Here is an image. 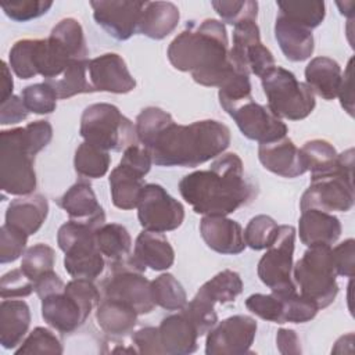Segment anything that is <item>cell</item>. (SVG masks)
<instances>
[{"label":"cell","instance_id":"f546056e","mask_svg":"<svg viewBox=\"0 0 355 355\" xmlns=\"http://www.w3.org/2000/svg\"><path fill=\"white\" fill-rule=\"evenodd\" d=\"M143 175L119 162L108 178L112 204L119 209H133L137 207L144 189Z\"/></svg>","mask_w":355,"mask_h":355},{"label":"cell","instance_id":"83f0119b","mask_svg":"<svg viewBox=\"0 0 355 355\" xmlns=\"http://www.w3.org/2000/svg\"><path fill=\"white\" fill-rule=\"evenodd\" d=\"M180 19L179 8L171 1H146L137 32L161 40L171 35Z\"/></svg>","mask_w":355,"mask_h":355},{"label":"cell","instance_id":"277c9868","mask_svg":"<svg viewBox=\"0 0 355 355\" xmlns=\"http://www.w3.org/2000/svg\"><path fill=\"white\" fill-rule=\"evenodd\" d=\"M36 154L25 126L0 132V183L4 193L12 196L33 193L36 189L33 168Z\"/></svg>","mask_w":355,"mask_h":355},{"label":"cell","instance_id":"ac0fdd59","mask_svg":"<svg viewBox=\"0 0 355 355\" xmlns=\"http://www.w3.org/2000/svg\"><path fill=\"white\" fill-rule=\"evenodd\" d=\"M200 233L205 244L219 254L236 255L245 248L241 225L223 215H204Z\"/></svg>","mask_w":355,"mask_h":355},{"label":"cell","instance_id":"bcb514c9","mask_svg":"<svg viewBox=\"0 0 355 355\" xmlns=\"http://www.w3.org/2000/svg\"><path fill=\"white\" fill-rule=\"evenodd\" d=\"M218 15L230 25H237L243 21H257L258 3L252 0H219L211 3Z\"/></svg>","mask_w":355,"mask_h":355},{"label":"cell","instance_id":"91938a15","mask_svg":"<svg viewBox=\"0 0 355 355\" xmlns=\"http://www.w3.org/2000/svg\"><path fill=\"white\" fill-rule=\"evenodd\" d=\"M64 288H65L64 282L60 279V276L54 270H50L35 280V291L40 300L50 294L62 291Z\"/></svg>","mask_w":355,"mask_h":355},{"label":"cell","instance_id":"836d02e7","mask_svg":"<svg viewBox=\"0 0 355 355\" xmlns=\"http://www.w3.org/2000/svg\"><path fill=\"white\" fill-rule=\"evenodd\" d=\"M300 150L306 171H311V178L327 175L337 168L338 154L336 148L326 140H309Z\"/></svg>","mask_w":355,"mask_h":355},{"label":"cell","instance_id":"4fadbf2b","mask_svg":"<svg viewBox=\"0 0 355 355\" xmlns=\"http://www.w3.org/2000/svg\"><path fill=\"white\" fill-rule=\"evenodd\" d=\"M236 122L240 132L250 140L270 143L286 137L287 125L268 105L258 104L251 97L223 108Z\"/></svg>","mask_w":355,"mask_h":355},{"label":"cell","instance_id":"d590c367","mask_svg":"<svg viewBox=\"0 0 355 355\" xmlns=\"http://www.w3.org/2000/svg\"><path fill=\"white\" fill-rule=\"evenodd\" d=\"M110 154L97 146L83 141L75 151L73 166L79 176L87 179L103 178L110 168Z\"/></svg>","mask_w":355,"mask_h":355},{"label":"cell","instance_id":"680465c9","mask_svg":"<svg viewBox=\"0 0 355 355\" xmlns=\"http://www.w3.org/2000/svg\"><path fill=\"white\" fill-rule=\"evenodd\" d=\"M352 61L351 58L347 64L344 73L341 75V83L338 89V97L343 108L352 116L354 115V90H352Z\"/></svg>","mask_w":355,"mask_h":355},{"label":"cell","instance_id":"8992f818","mask_svg":"<svg viewBox=\"0 0 355 355\" xmlns=\"http://www.w3.org/2000/svg\"><path fill=\"white\" fill-rule=\"evenodd\" d=\"M80 136L86 143L103 150L122 151L136 141V126L119 108L108 103H96L85 108L80 118Z\"/></svg>","mask_w":355,"mask_h":355},{"label":"cell","instance_id":"8fae6325","mask_svg":"<svg viewBox=\"0 0 355 355\" xmlns=\"http://www.w3.org/2000/svg\"><path fill=\"white\" fill-rule=\"evenodd\" d=\"M295 229L290 225L279 226L276 240L258 262V276L275 294H291L297 291L293 280V254Z\"/></svg>","mask_w":355,"mask_h":355},{"label":"cell","instance_id":"d4e9b609","mask_svg":"<svg viewBox=\"0 0 355 355\" xmlns=\"http://www.w3.org/2000/svg\"><path fill=\"white\" fill-rule=\"evenodd\" d=\"M49 214L47 198L42 194H29L12 200L6 211V223L28 236L35 234L44 223Z\"/></svg>","mask_w":355,"mask_h":355},{"label":"cell","instance_id":"603a6c76","mask_svg":"<svg viewBox=\"0 0 355 355\" xmlns=\"http://www.w3.org/2000/svg\"><path fill=\"white\" fill-rule=\"evenodd\" d=\"M298 220V234L306 247L331 245L341 234V223L338 218L330 212L319 209L301 211Z\"/></svg>","mask_w":355,"mask_h":355},{"label":"cell","instance_id":"f6af8a7d","mask_svg":"<svg viewBox=\"0 0 355 355\" xmlns=\"http://www.w3.org/2000/svg\"><path fill=\"white\" fill-rule=\"evenodd\" d=\"M62 345L60 340L46 327H35L29 336L22 341L21 347L15 351V355L26 354H62Z\"/></svg>","mask_w":355,"mask_h":355},{"label":"cell","instance_id":"ba28073f","mask_svg":"<svg viewBox=\"0 0 355 355\" xmlns=\"http://www.w3.org/2000/svg\"><path fill=\"white\" fill-rule=\"evenodd\" d=\"M58 247L64 251V268L73 279L94 280L105 266L104 255L96 244V230L86 223L69 219L57 233Z\"/></svg>","mask_w":355,"mask_h":355},{"label":"cell","instance_id":"60d3db41","mask_svg":"<svg viewBox=\"0 0 355 355\" xmlns=\"http://www.w3.org/2000/svg\"><path fill=\"white\" fill-rule=\"evenodd\" d=\"M279 233V225L268 215L254 216L244 230V241L252 250H265L272 245Z\"/></svg>","mask_w":355,"mask_h":355},{"label":"cell","instance_id":"5bb4252c","mask_svg":"<svg viewBox=\"0 0 355 355\" xmlns=\"http://www.w3.org/2000/svg\"><path fill=\"white\" fill-rule=\"evenodd\" d=\"M257 322L247 315H234L216 323L207 336V355H244L251 352Z\"/></svg>","mask_w":355,"mask_h":355},{"label":"cell","instance_id":"3957f363","mask_svg":"<svg viewBox=\"0 0 355 355\" xmlns=\"http://www.w3.org/2000/svg\"><path fill=\"white\" fill-rule=\"evenodd\" d=\"M230 144V129L214 119L179 125L171 121L151 141L147 150L159 166H198Z\"/></svg>","mask_w":355,"mask_h":355},{"label":"cell","instance_id":"1f68e13d","mask_svg":"<svg viewBox=\"0 0 355 355\" xmlns=\"http://www.w3.org/2000/svg\"><path fill=\"white\" fill-rule=\"evenodd\" d=\"M243 291V280L234 270L225 269L216 273L212 279L205 282L197 291V297L215 305L233 302Z\"/></svg>","mask_w":355,"mask_h":355},{"label":"cell","instance_id":"cb8c5ba5","mask_svg":"<svg viewBox=\"0 0 355 355\" xmlns=\"http://www.w3.org/2000/svg\"><path fill=\"white\" fill-rule=\"evenodd\" d=\"M275 37L280 50L290 61H305L313 53L312 31L280 14L275 22Z\"/></svg>","mask_w":355,"mask_h":355},{"label":"cell","instance_id":"11a10c76","mask_svg":"<svg viewBox=\"0 0 355 355\" xmlns=\"http://www.w3.org/2000/svg\"><path fill=\"white\" fill-rule=\"evenodd\" d=\"M121 164H123V165L135 169L140 175L146 176L150 172V168H151V164H153V158H151L150 151L146 147L137 146V144H132L126 150H123V155L121 158Z\"/></svg>","mask_w":355,"mask_h":355},{"label":"cell","instance_id":"ee69618b","mask_svg":"<svg viewBox=\"0 0 355 355\" xmlns=\"http://www.w3.org/2000/svg\"><path fill=\"white\" fill-rule=\"evenodd\" d=\"M10 67L21 79H31L37 75L35 67V39H22L14 43L10 50Z\"/></svg>","mask_w":355,"mask_h":355},{"label":"cell","instance_id":"8d00e7d4","mask_svg":"<svg viewBox=\"0 0 355 355\" xmlns=\"http://www.w3.org/2000/svg\"><path fill=\"white\" fill-rule=\"evenodd\" d=\"M151 298L166 311H180L187 304V295L180 282L171 273H162L151 282Z\"/></svg>","mask_w":355,"mask_h":355},{"label":"cell","instance_id":"4dcf8cb0","mask_svg":"<svg viewBox=\"0 0 355 355\" xmlns=\"http://www.w3.org/2000/svg\"><path fill=\"white\" fill-rule=\"evenodd\" d=\"M139 313L128 304L101 297L96 309V320L103 331L111 336H125L136 326Z\"/></svg>","mask_w":355,"mask_h":355},{"label":"cell","instance_id":"e0dca14e","mask_svg":"<svg viewBox=\"0 0 355 355\" xmlns=\"http://www.w3.org/2000/svg\"><path fill=\"white\" fill-rule=\"evenodd\" d=\"M87 72L94 92L123 94L136 87V80L130 75L126 62L115 53H105L90 60Z\"/></svg>","mask_w":355,"mask_h":355},{"label":"cell","instance_id":"44dd1931","mask_svg":"<svg viewBox=\"0 0 355 355\" xmlns=\"http://www.w3.org/2000/svg\"><path fill=\"white\" fill-rule=\"evenodd\" d=\"M42 318L53 329L61 333H71L85 323L87 315L64 288L42 298Z\"/></svg>","mask_w":355,"mask_h":355},{"label":"cell","instance_id":"94428289","mask_svg":"<svg viewBox=\"0 0 355 355\" xmlns=\"http://www.w3.org/2000/svg\"><path fill=\"white\" fill-rule=\"evenodd\" d=\"M276 347L280 354H301L300 338L291 329H280L276 334Z\"/></svg>","mask_w":355,"mask_h":355},{"label":"cell","instance_id":"db71d44e","mask_svg":"<svg viewBox=\"0 0 355 355\" xmlns=\"http://www.w3.org/2000/svg\"><path fill=\"white\" fill-rule=\"evenodd\" d=\"M354 254H355L354 239H348L331 250L337 276H344V277L354 276V270H355Z\"/></svg>","mask_w":355,"mask_h":355},{"label":"cell","instance_id":"816d5d0a","mask_svg":"<svg viewBox=\"0 0 355 355\" xmlns=\"http://www.w3.org/2000/svg\"><path fill=\"white\" fill-rule=\"evenodd\" d=\"M182 311L193 322L200 337L208 333L218 323V315L214 309V305L197 295H194V298L187 302Z\"/></svg>","mask_w":355,"mask_h":355},{"label":"cell","instance_id":"d6a6232c","mask_svg":"<svg viewBox=\"0 0 355 355\" xmlns=\"http://www.w3.org/2000/svg\"><path fill=\"white\" fill-rule=\"evenodd\" d=\"M89 60L73 61L58 78L44 80L55 92L58 98H69L80 93L94 92L87 78Z\"/></svg>","mask_w":355,"mask_h":355},{"label":"cell","instance_id":"7bdbcfd3","mask_svg":"<svg viewBox=\"0 0 355 355\" xmlns=\"http://www.w3.org/2000/svg\"><path fill=\"white\" fill-rule=\"evenodd\" d=\"M21 96L26 110L33 114H51L57 107L58 97L53 87L46 82L26 86Z\"/></svg>","mask_w":355,"mask_h":355},{"label":"cell","instance_id":"d6986e66","mask_svg":"<svg viewBox=\"0 0 355 355\" xmlns=\"http://www.w3.org/2000/svg\"><path fill=\"white\" fill-rule=\"evenodd\" d=\"M60 207L69 215V219L82 222L97 230L105 223V214L87 182H76L60 198Z\"/></svg>","mask_w":355,"mask_h":355},{"label":"cell","instance_id":"30bf717a","mask_svg":"<svg viewBox=\"0 0 355 355\" xmlns=\"http://www.w3.org/2000/svg\"><path fill=\"white\" fill-rule=\"evenodd\" d=\"M144 272L133 257L112 261L100 287L101 297L122 301L139 315L150 313L155 304L151 298V282L144 277Z\"/></svg>","mask_w":355,"mask_h":355},{"label":"cell","instance_id":"ffe728a7","mask_svg":"<svg viewBox=\"0 0 355 355\" xmlns=\"http://www.w3.org/2000/svg\"><path fill=\"white\" fill-rule=\"evenodd\" d=\"M258 158L265 169L283 178H297L306 172L301 150L288 137L261 143Z\"/></svg>","mask_w":355,"mask_h":355},{"label":"cell","instance_id":"f35d334b","mask_svg":"<svg viewBox=\"0 0 355 355\" xmlns=\"http://www.w3.org/2000/svg\"><path fill=\"white\" fill-rule=\"evenodd\" d=\"M280 15L308 28L313 29L322 24L326 15L324 1H277Z\"/></svg>","mask_w":355,"mask_h":355},{"label":"cell","instance_id":"6da1fadb","mask_svg":"<svg viewBox=\"0 0 355 355\" xmlns=\"http://www.w3.org/2000/svg\"><path fill=\"white\" fill-rule=\"evenodd\" d=\"M169 62L193 79L209 87H220L234 71H250L229 54L227 32L218 19L191 21L168 47Z\"/></svg>","mask_w":355,"mask_h":355},{"label":"cell","instance_id":"b9f144b4","mask_svg":"<svg viewBox=\"0 0 355 355\" xmlns=\"http://www.w3.org/2000/svg\"><path fill=\"white\" fill-rule=\"evenodd\" d=\"M54 262H55L54 250L47 244L37 243L25 251L21 262V269L35 283V280L39 279L42 275L53 270Z\"/></svg>","mask_w":355,"mask_h":355},{"label":"cell","instance_id":"f5cc1de1","mask_svg":"<svg viewBox=\"0 0 355 355\" xmlns=\"http://www.w3.org/2000/svg\"><path fill=\"white\" fill-rule=\"evenodd\" d=\"M35 291V283L26 273L19 269H12L3 275L0 282V294L3 300L28 297Z\"/></svg>","mask_w":355,"mask_h":355},{"label":"cell","instance_id":"6f0895ef","mask_svg":"<svg viewBox=\"0 0 355 355\" xmlns=\"http://www.w3.org/2000/svg\"><path fill=\"white\" fill-rule=\"evenodd\" d=\"M29 111L26 110L22 97L18 96H11L6 101L1 103L0 107V123L1 125H11V123H18L24 119H26Z\"/></svg>","mask_w":355,"mask_h":355},{"label":"cell","instance_id":"681fc988","mask_svg":"<svg viewBox=\"0 0 355 355\" xmlns=\"http://www.w3.org/2000/svg\"><path fill=\"white\" fill-rule=\"evenodd\" d=\"M245 306L263 320L284 323L283 320V301L275 293L272 294H251L245 300Z\"/></svg>","mask_w":355,"mask_h":355},{"label":"cell","instance_id":"9c48e42d","mask_svg":"<svg viewBox=\"0 0 355 355\" xmlns=\"http://www.w3.org/2000/svg\"><path fill=\"white\" fill-rule=\"evenodd\" d=\"M261 82L269 110L280 119L300 121L313 111L315 94L293 72L275 65L261 78Z\"/></svg>","mask_w":355,"mask_h":355},{"label":"cell","instance_id":"f907efd6","mask_svg":"<svg viewBox=\"0 0 355 355\" xmlns=\"http://www.w3.org/2000/svg\"><path fill=\"white\" fill-rule=\"evenodd\" d=\"M28 237L22 230L4 223L0 227V262H14L24 255Z\"/></svg>","mask_w":355,"mask_h":355},{"label":"cell","instance_id":"c3c4849f","mask_svg":"<svg viewBox=\"0 0 355 355\" xmlns=\"http://www.w3.org/2000/svg\"><path fill=\"white\" fill-rule=\"evenodd\" d=\"M6 15L18 22H26L44 15L53 6L50 0H3L0 3Z\"/></svg>","mask_w":355,"mask_h":355},{"label":"cell","instance_id":"9f6ffc18","mask_svg":"<svg viewBox=\"0 0 355 355\" xmlns=\"http://www.w3.org/2000/svg\"><path fill=\"white\" fill-rule=\"evenodd\" d=\"M133 345L139 354H164L158 327H143L133 333Z\"/></svg>","mask_w":355,"mask_h":355},{"label":"cell","instance_id":"ab89813d","mask_svg":"<svg viewBox=\"0 0 355 355\" xmlns=\"http://www.w3.org/2000/svg\"><path fill=\"white\" fill-rule=\"evenodd\" d=\"M173 121L171 114L158 107H147L140 111L136 118V136L143 147H148L155 136Z\"/></svg>","mask_w":355,"mask_h":355},{"label":"cell","instance_id":"f1b7e54d","mask_svg":"<svg viewBox=\"0 0 355 355\" xmlns=\"http://www.w3.org/2000/svg\"><path fill=\"white\" fill-rule=\"evenodd\" d=\"M341 67L329 57H315L305 68V80L313 94L324 100H333L338 94L341 83Z\"/></svg>","mask_w":355,"mask_h":355},{"label":"cell","instance_id":"4316f807","mask_svg":"<svg viewBox=\"0 0 355 355\" xmlns=\"http://www.w3.org/2000/svg\"><path fill=\"white\" fill-rule=\"evenodd\" d=\"M31 309L22 300H3L0 304V343L6 349L18 347L28 333Z\"/></svg>","mask_w":355,"mask_h":355},{"label":"cell","instance_id":"7dc6e473","mask_svg":"<svg viewBox=\"0 0 355 355\" xmlns=\"http://www.w3.org/2000/svg\"><path fill=\"white\" fill-rule=\"evenodd\" d=\"M283 301V320L290 323H305L313 319L319 311L315 302L295 293L291 294H276Z\"/></svg>","mask_w":355,"mask_h":355},{"label":"cell","instance_id":"52a82bcc","mask_svg":"<svg viewBox=\"0 0 355 355\" xmlns=\"http://www.w3.org/2000/svg\"><path fill=\"white\" fill-rule=\"evenodd\" d=\"M293 277L301 295L315 302L319 309L329 306L338 293L330 245L309 247L293 265Z\"/></svg>","mask_w":355,"mask_h":355},{"label":"cell","instance_id":"9a60e30c","mask_svg":"<svg viewBox=\"0 0 355 355\" xmlns=\"http://www.w3.org/2000/svg\"><path fill=\"white\" fill-rule=\"evenodd\" d=\"M229 53L250 73L259 78L276 65L273 54L261 42L259 28L255 21H243L234 25L233 46L229 49Z\"/></svg>","mask_w":355,"mask_h":355},{"label":"cell","instance_id":"74e56055","mask_svg":"<svg viewBox=\"0 0 355 355\" xmlns=\"http://www.w3.org/2000/svg\"><path fill=\"white\" fill-rule=\"evenodd\" d=\"M50 36L54 37L62 47L75 58V60H87L89 50L86 46V39L83 35L82 25L75 18L61 19L50 32Z\"/></svg>","mask_w":355,"mask_h":355},{"label":"cell","instance_id":"2e32d148","mask_svg":"<svg viewBox=\"0 0 355 355\" xmlns=\"http://www.w3.org/2000/svg\"><path fill=\"white\" fill-rule=\"evenodd\" d=\"M94 21L114 39L128 40L137 32L146 1L111 0L90 1Z\"/></svg>","mask_w":355,"mask_h":355},{"label":"cell","instance_id":"e575fe53","mask_svg":"<svg viewBox=\"0 0 355 355\" xmlns=\"http://www.w3.org/2000/svg\"><path fill=\"white\" fill-rule=\"evenodd\" d=\"M96 244L100 252L112 262L129 255L132 239L125 226L104 223L96 230Z\"/></svg>","mask_w":355,"mask_h":355},{"label":"cell","instance_id":"7c38bea8","mask_svg":"<svg viewBox=\"0 0 355 355\" xmlns=\"http://www.w3.org/2000/svg\"><path fill=\"white\" fill-rule=\"evenodd\" d=\"M137 218L144 230L165 233L183 223L184 208L162 186L148 183L144 186L137 204Z\"/></svg>","mask_w":355,"mask_h":355},{"label":"cell","instance_id":"be15d7a7","mask_svg":"<svg viewBox=\"0 0 355 355\" xmlns=\"http://www.w3.org/2000/svg\"><path fill=\"white\" fill-rule=\"evenodd\" d=\"M337 6H338L340 12H341L343 15H347V17H349V18L354 17V6H355V3H354L352 0L344 1V3L337 1Z\"/></svg>","mask_w":355,"mask_h":355},{"label":"cell","instance_id":"5b68a950","mask_svg":"<svg viewBox=\"0 0 355 355\" xmlns=\"http://www.w3.org/2000/svg\"><path fill=\"white\" fill-rule=\"evenodd\" d=\"M354 148L338 154L337 168L318 178H311L309 187L304 191L300 208L324 212H347L354 207Z\"/></svg>","mask_w":355,"mask_h":355},{"label":"cell","instance_id":"7402d4cb","mask_svg":"<svg viewBox=\"0 0 355 355\" xmlns=\"http://www.w3.org/2000/svg\"><path fill=\"white\" fill-rule=\"evenodd\" d=\"M158 333L164 354L187 355L197 349L200 334L182 309L164 318L158 326Z\"/></svg>","mask_w":355,"mask_h":355},{"label":"cell","instance_id":"7a4b0ae2","mask_svg":"<svg viewBox=\"0 0 355 355\" xmlns=\"http://www.w3.org/2000/svg\"><path fill=\"white\" fill-rule=\"evenodd\" d=\"M179 191L196 214L226 216L248 204L257 189L245 178L241 158L236 153H226L209 169L186 175L179 182Z\"/></svg>","mask_w":355,"mask_h":355},{"label":"cell","instance_id":"484cf974","mask_svg":"<svg viewBox=\"0 0 355 355\" xmlns=\"http://www.w3.org/2000/svg\"><path fill=\"white\" fill-rule=\"evenodd\" d=\"M132 257L144 269L166 270L173 265L175 251L162 233L143 230L136 239Z\"/></svg>","mask_w":355,"mask_h":355},{"label":"cell","instance_id":"6125c7cd","mask_svg":"<svg viewBox=\"0 0 355 355\" xmlns=\"http://www.w3.org/2000/svg\"><path fill=\"white\" fill-rule=\"evenodd\" d=\"M12 87H14V82H12L11 71L7 67V64L3 61L1 62V97H0V103L6 101L7 98H10L12 96Z\"/></svg>","mask_w":355,"mask_h":355}]
</instances>
